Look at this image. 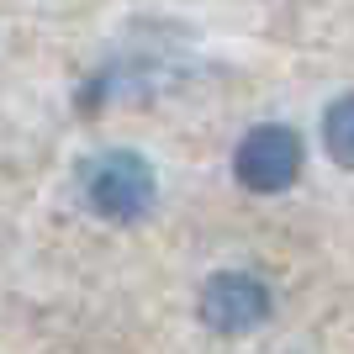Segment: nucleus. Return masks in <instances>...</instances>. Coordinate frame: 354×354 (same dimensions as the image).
<instances>
[{"label": "nucleus", "mask_w": 354, "mask_h": 354, "mask_svg": "<svg viewBox=\"0 0 354 354\" xmlns=\"http://www.w3.org/2000/svg\"><path fill=\"white\" fill-rule=\"evenodd\" d=\"M301 164H307V143H301V133L286 127V122H259V127H249L233 148V180L254 196L291 191L296 175H301Z\"/></svg>", "instance_id": "obj_2"}, {"label": "nucleus", "mask_w": 354, "mask_h": 354, "mask_svg": "<svg viewBox=\"0 0 354 354\" xmlns=\"http://www.w3.org/2000/svg\"><path fill=\"white\" fill-rule=\"evenodd\" d=\"M323 148L339 169H354V90L323 106Z\"/></svg>", "instance_id": "obj_4"}, {"label": "nucleus", "mask_w": 354, "mask_h": 354, "mask_svg": "<svg viewBox=\"0 0 354 354\" xmlns=\"http://www.w3.org/2000/svg\"><path fill=\"white\" fill-rule=\"evenodd\" d=\"M196 312H201V323L212 333L243 339V333H254V328H265L275 317V291L254 270H217L196 296Z\"/></svg>", "instance_id": "obj_3"}, {"label": "nucleus", "mask_w": 354, "mask_h": 354, "mask_svg": "<svg viewBox=\"0 0 354 354\" xmlns=\"http://www.w3.org/2000/svg\"><path fill=\"white\" fill-rule=\"evenodd\" d=\"M85 201L101 222L133 227L159 207V175L138 148H106L85 169Z\"/></svg>", "instance_id": "obj_1"}]
</instances>
